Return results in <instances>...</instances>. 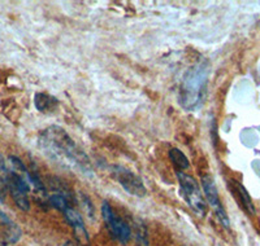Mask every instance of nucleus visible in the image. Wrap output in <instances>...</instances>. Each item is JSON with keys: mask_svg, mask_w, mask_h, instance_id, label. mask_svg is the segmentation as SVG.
<instances>
[{"mask_svg": "<svg viewBox=\"0 0 260 246\" xmlns=\"http://www.w3.org/2000/svg\"><path fill=\"white\" fill-rule=\"evenodd\" d=\"M38 147L46 157L61 167L87 175L92 173L89 157L61 127L51 126L46 129L39 135Z\"/></svg>", "mask_w": 260, "mask_h": 246, "instance_id": "1", "label": "nucleus"}, {"mask_svg": "<svg viewBox=\"0 0 260 246\" xmlns=\"http://www.w3.org/2000/svg\"><path fill=\"white\" fill-rule=\"evenodd\" d=\"M208 69L206 64L195 65L183 76L180 91V104L186 110H195L202 105L207 87Z\"/></svg>", "mask_w": 260, "mask_h": 246, "instance_id": "2", "label": "nucleus"}, {"mask_svg": "<svg viewBox=\"0 0 260 246\" xmlns=\"http://www.w3.org/2000/svg\"><path fill=\"white\" fill-rule=\"evenodd\" d=\"M9 163L12 166V169L8 171V180H7L9 193L18 209H21L22 211H29V170L26 169L24 162L15 155L9 157Z\"/></svg>", "mask_w": 260, "mask_h": 246, "instance_id": "3", "label": "nucleus"}, {"mask_svg": "<svg viewBox=\"0 0 260 246\" xmlns=\"http://www.w3.org/2000/svg\"><path fill=\"white\" fill-rule=\"evenodd\" d=\"M177 178L180 182L181 194L185 198L187 205L190 206L192 211L198 217H206V211H207V203L204 201L203 194L201 192L198 182L195 180L192 176L187 175L183 171H177Z\"/></svg>", "mask_w": 260, "mask_h": 246, "instance_id": "4", "label": "nucleus"}, {"mask_svg": "<svg viewBox=\"0 0 260 246\" xmlns=\"http://www.w3.org/2000/svg\"><path fill=\"white\" fill-rule=\"evenodd\" d=\"M102 217H103L107 228H108L110 233L112 234L113 238L118 240L121 243H126L130 240L132 232H130L129 226L121 218L115 214L112 206L107 201L102 203Z\"/></svg>", "mask_w": 260, "mask_h": 246, "instance_id": "5", "label": "nucleus"}, {"mask_svg": "<svg viewBox=\"0 0 260 246\" xmlns=\"http://www.w3.org/2000/svg\"><path fill=\"white\" fill-rule=\"evenodd\" d=\"M112 175L118 182V184L132 196L142 197L146 194V187L142 179L122 166H112Z\"/></svg>", "mask_w": 260, "mask_h": 246, "instance_id": "6", "label": "nucleus"}, {"mask_svg": "<svg viewBox=\"0 0 260 246\" xmlns=\"http://www.w3.org/2000/svg\"><path fill=\"white\" fill-rule=\"evenodd\" d=\"M202 187H203L204 196L207 198V202L210 203V205L212 206L213 210H215L216 217L219 218V220L221 222V224L225 228H231V222H229L226 211H225L224 206H222L221 201H220L219 193H217V188H216L212 176H203V178H202Z\"/></svg>", "mask_w": 260, "mask_h": 246, "instance_id": "7", "label": "nucleus"}, {"mask_svg": "<svg viewBox=\"0 0 260 246\" xmlns=\"http://www.w3.org/2000/svg\"><path fill=\"white\" fill-rule=\"evenodd\" d=\"M62 214H64L65 220L68 222L69 226L73 228L74 236L77 238L78 243H80L81 246H89V233H87V229H86L85 227V222H83L80 213H78L76 209L69 208L67 209Z\"/></svg>", "mask_w": 260, "mask_h": 246, "instance_id": "8", "label": "nucleus"}, {"mask_svg": "<svg viewBox=\"0 0 260 246\" xmlns=\"http://www.w3.org/2000/svg\"><path fill=\"white\" fill-rule=\"evenodd\" d=\"M234 183V187H236L237 189V194H238V197H240V201L241 203H242L243 209H245L247 213H250V214H255V208H254V203H252L251 198H250V196H248L247 191H246V188L243 187L241 183L238 182H233Z\"/></svg>", "mask_w": 260, "mask_h": 246, "instance_id": "9", "label": "nucleus"}, {"mask_svg": "<svg viewBox=\"0 0 260 246\" xmlns=\"http://www.w3.org/2000/svg\"><path fill=\"white\" fill-rule=\"evenodd\" d=\"M57 105V100L53 97L48 96L45 94H37L36 95V106L39 111H48L55 109Z\"/></svg>", "mask_w": 260, "mask_h": 246, "instance_id": "10", "label": "nucleus"}, {"mask_svg": "<svg viewBox=\"0 0 260 246\" xmlns=\"http://www.w3.org/2000/svg\"><path fill=\"white\" fill-rule=\"evenodd\" d=\"M169 158H171L173 165H175L176 167H178L180 170H186V169H189V159H187L186 155L183 154V153L181 152L180 149H177V148H173V149L169 150Z\"/></svg>", "mask_w": 260, "mask_h": 246, "instance_id": "11", "label": "nucleus"}, {"mask_svg": "<svg viewBox=\"0 0 260 246\" xmlns=\"http://www.w3.org/2000/svg\"><path fill=\"white\" fill-rule=\"evenodd\" d=\"M136 240L138 246H150L147 228L143 223H138L136 226Z\"/></svg>", "mask_w": 260, "mask_h": 246, "instance_id": "12", "label": "nucleus"}, {"mask_svg": "<svg viewBox=\"0 0 260 246\" xmlns=\"http://www.w3.org/2000/svg\"><path fill=\"white\" fill-rule=\"evenodd\" d=\"M80 202H81V206L85 209L86 214L91 218L94 217V206L91 205V201H90L89 197L86 196V194H83L82 192L80 193Z\"/></svg>", "mask_w": 260, "mask_h": 246, "instance_id": "13", "label": "nucleus"}, {"mask_svg": "<svg viewBox=\"0 0 260 246\" xmlns=\"http://www.w3.org/2000/svg\"><path fill=\"white\" fill-rule=\"evenodd\" d=\"M64 246H77V245H76V243H74L73 241H67Z\"/></svg>", "mask_w": 260, "mask_h": 246, "instance_id": "14", "label": "nucleus"}]
</instances>
